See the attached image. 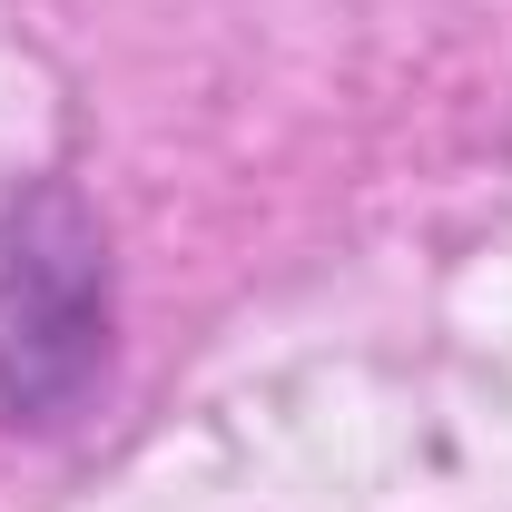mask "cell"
I'll return each mask as SVG.
<instances>
[{
  "label": "cell",
  "mask_w": 512,
  "mask_h": 512,
  "mask_svg": "<svg viewBox=\"0 0 512 512\" xmlns=\"http://www.w3.org/2000/svg\"><path fill=\"white\" fill-rule=\"evenodd\" d=\"M119 345V276L89 197L40 178L0 207V414L30 434H69Z\"/></svg>",
  "instance_id": "cell-1"
}]
</instances>
